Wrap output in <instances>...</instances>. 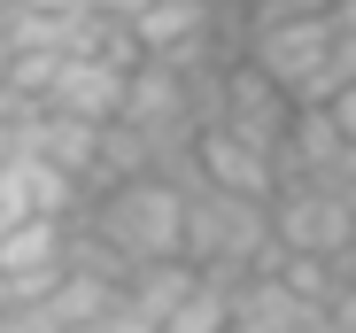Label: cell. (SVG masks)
<instances>
[{
	"mask_svg": "<svg viewBox=\"0 0 356 333\" xmlns=\"http://www.w3.org/2000/svg\"><path fill=\"white\" fill-rule=\"evenodd\" d=\"M241 63H256L294 108H325L341 93L333 78V24L325 16H279V24H248Z\"/></svg>",
	"mask_w": 356,
	"mask_h": 333,
	"instance_id": "cell-3",
	"label": "cell"
},
{
	"mask_svg": "<svg viewBox=\"0 0 356 333\" xmlns=\"http://www.w3.org/2000/svg\"><path fill=\"white\" fill-rule=\"evenodd\" d=\"M333 0H241V24H279V16H325Z\"/></svg>",
	"mask_w": 356,
	"mask_h": 333,
	"instance_id": "cell-12",
	"label": "cell"
},
{
	"mask_svg": "<svg viewBox=\"0 0 356 333\" xmlns=\"http://www.w3.org/2000/svg\"><path fill=\"white\" fill-rule=\"evenodd\" d=\"M0 333H63L54 287H47V295H8V302H0Z\"/></svg>",
	"mask_w": 356,
	"mask_h": 333,
	"instance_id": "cell-11",
	"label": "cell"
},
{
	"mask_svg": "<svg viewBox=\"0 0 356 333\" xmlns=\"http://www.w3.org/2000/svg\"><path fill=\"white\" fill-rule=\"evenodd\" d=\"M147 0H93V16H140Z\"/></svg>",
	"mask_w": 356,
	"mask_h": 333,
	"instance_id": "cell-15",
	"label": "cell"
},
{
	"mask_svg": "<svg viewBox=\"0 0 356 333\" xmlns=\"http://www.w3.org/2000/svg\"><path fill=\"white\" fill-rule=\"evenodd\" d=\"M178 256L209 279H248V271L279 263L271 241V202L248 194H217V186H186V217H178Z\"/></svg>",
	"mask_w": 356,
	"mask_h": 333,
	"instance_id": "cell-2",
	"label": "cell"
},
{
	"mask_svg": "<svg viewBox=\"0 0 356 333\" xmlns=\"http://www.w3.org/2000/svg\"><path fill=\"white\" fill-rule=\"evenodd\" d=\"M194 179H202V186H217V194L271 202V186H279V163H271L264 147H248V140H232V132L202 124V132H194Z\"/></svg>",
	"mask_w": 356,
	"mask_h": 333,
	"instance_id": "cell-7",
	"label": "cell"
},
{
	"mask_svg": "<svg viewBox=\"0 0 356 333\" xmlns=\"http://www.w3.org/2000/svg\"><path fill=\"white\" fill-rule=\"evenodd\" d=\"M318 186H333V194L348 202V217H356V140H341V155L318 171Z\"/></svg>",
	"mask_w": 356,
	"mask_h": 333,
	"instance_id": "cell-13",
	"label": "cell"
},
{
	"mask_svg": "<svg viewBox=\"0 0 356 333\" xmlns=\"http://www.w3.org/2000/svg\"><path fill=\"white\" fill-rule=\"evenodd\" d=\"M0 8H16V0H0Z\"/></svg>",
	"mask_w": 356,
	"mask_h": 333,
	"instance_id": "cell-17",
	"label": "cell"
},
{
	"mask_svg": "<svg viewBox=\"0 0 356 333\" xmlns=\"http://www.w3.org/2000/svg\"><path fill=\"white\" fill-rule=\"evenodd\" d=\"M302 333H341V325H333L325 310H310V318H302Z\"/></svg>",
	"mask_w": 356,
	"mask_h": 333,
	"instance_id": "cell-16",
	"label": "cell"
},
{
	"mask_svg": "<svg viewBox=\"0 0 356 333\" xmlns=\"http://www.w3.org/2000/svg\"><path fill=\"white\" fill-rule=\"evenodd\" d=\"M286 117H294V101H286L256 63H241V54H232L225 78H217V108H209V124H217V132H232V140H248V147H264V155L279 163Z\"/></svg>",
	"mask_w": 356,
	"mask_h": 333,
	"instance_id": "cell-5",
	"label": "cell"
},
{
	"mask_svg": "<svg viewBox=\"0 0 356 333\" xmlns=\"http://www.w3.org/2000/svg\"><path fill=\"white\" fill-rule=\"evenodd\" d=\"M63 279V217H24L0 233V295H47Z\"/></svg>",
	"mask_w": 356,
	"mask_h": 333,
	"instance_id": "cell-8",
	"label": "cell"
},
{
	"mask_svg": "<svg viewBox=\"0 0 356 333\" xmlns=\"http://www.w3.org/2000/svg\"><path fill=\"white\" fill-rule=\"evenodd\" d=\"M325 108H333V124H341V140H356V86H341V93H333Z\"/></svg>",
	"mask_w": 356,
	"mask_h": 333,
	"instance_id": "cell-14",
	"label": "cell"
},
{
	"mask_svg": "<svg viewBox=\"0 0 356 333\" xmlns=\"http://www.w3.org/2000/svg\"><path fill=\"white\" fill-rule=\"evenodd\" d=\"M202 279V271L186 263V256H163V263H132V279H124V295H116V302H124L132 318H147V325H163L170 310H178V295H186Z\"/></svg>",
	"mask_w": 356,
	"mask_h": 333,
	"instance_id": "cell-9",
	"label": "cell"
},
{
	"mask_svg": "<svg viewBox=\"0 0 356 333\" xmlns=\"http://www.w3.org/2000/svg\"><path fill=\"white\" fill-rule=\"evenodd\" d=\"M271 241H279V256H318V263H333V256L356 241V217H348V202H341L333 186H318V179H279V186H271Z\"/></svg>",
	"mask_w": 356,
	"mask_h": 333,
	"instance_id": "cell-4",
	"label": "cell"
},
{
	"mask_svg": "<svg viewBox=\"0 0 356 333\" xmlns=\"http://www.w3.org/2000/svg\"><path fill=\"white\" fill-rule=\"evenodd\" d=\"M178 217H186V186L163 179V171H132V179H108L78 202V225L93 241H108L124 263H163L178 256Z\"/></svg>",
	"mask_w": 356,
	"mask_h": 333,
	"instance_id": "cell-1",
	"label": "cell"
},
{
	"mask_svg": "<svg viewBox=\"0 0 356 333\" xmlns=\"http://www.w3.org/2000/svg\"><path fill=\"white\" fill-rule=\"evenodd\" d=\"M225 325H232V279H209V271H202L155 333H225Z\"/></svg>",
	"mask_w": 356,
	"mask_h": 333,
	"instance_id": "cell-10",
	"label": "cell"
},
{
	"mask_svg": "<svg viewBox=\"0 0 356 333\" xmlns=\"http://www.w3.org/2000/svg\"><path fill=\"white\" fill-rule=\"evenodd\" d=\"M31 108H54V117H86V124H108L116 108H124V70L101 63V54L70 47V54H54V70L39 86Z\"/></svg>",
	"mask_w": 356,
	"mask_h": 333,
	"instance_id": "cell-6",
	"label": "cell"
},
{
	"mask_svg": "<svg viewBox=\"0 0 356 333\" xmlns=\"http://www.w3.org/2000/svg\"><path fill=\"white\" fill-rule=\"evenodd\" d=\"M0 302H8V295H0Z\"/></svg>",
	"mask_w": 356,
	"mask_h": 333,
	"instance_id": "cell-18",
	"label": "cell"
}]
</instances>
